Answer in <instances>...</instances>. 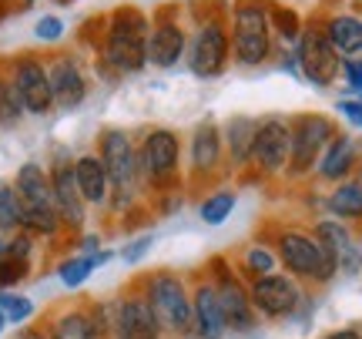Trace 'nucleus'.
Returning a JSON list of instances; mask_svg holds the SVG:
<instances>
[{"mask_svg":"<svg viewBox=\"0 0 362 339\" xmlns=\"http://www.w3.org/2000/svg\"><path fill=\"white\" fill-rule=\"evenodd\" d=\"M148 17L138 7H117L104 30V64L117 74H134L148 64Z\"/></svg>","mask_w":362,"mask_h":339,"instance_id":"obj_1","label":"nucleus"},{"mask_svg":"<svg viewBox=\"0 0 362 339\" xmlns=\"http://www.w3.org/2000/svg\"><path fill=\"white\" fill-rule=\"evenodd\" d=\"M144 299L155 313L158 326L168 333H192V296L188 286L181 282L175 272H151L144 279Z\"/></svg>","mask_w":362,"mask_h":339,"instance_id":"obj_2","label":"nucleus"},{"mask_svg":"<svg viewBox=\"0 0 362 339\" xmlns=\"http://www.w3.org/2000/svg\"><path fill=\"white\" fill-rule=\"evenodd\" d=\"M232 51L235 61L242 67H259L272 51V21L269 13L255 7V4H245L235 11L232 21Z\"/></svg>","mask_w":362,"mask_h":339,"instance_id":"obj_3","label":"nucleus"},{"mask_svg":"<svg viewBox=\"0 0 362 339\" xmlns=\"http://www.w3.org/2000/svg\"><path fill=\"white\" fill-rule=\"evenodd\" d=\"M279 259L298 275V279H315V282H329L339 272L336 262L325 255V248L319 246V239H312L305 232H288L279 235Z\"/></svg>","mask_w":362,"mask_h":339,"instance_id":"obj_4","label":"nucleus"},{"mask_svg":"<svg viewBox=\"0 0 362 339\" xmlns=\"http://www.w3.org/2000/svg\"><path fill=\"white\" fill-rule=\"evenodd\" d=\"M298 67L315 88H329L342 71V54L332 47V40L325 34V27H305L298 38Z\"/></svg>","mask_w":362,"mask_h":339,"instance_id":"obj_5","label":"nucleus"},{"mask_svg":"<svg viewBox=\"0 0 362 339\" xmlns=\"http://www.w3.org/2000/svg\"><path fill=\"white\" fill-rule=\"evenodd\" d=\"M101 161L111 178V192H115V209H124V198L134 188L138 178V151L124 131H104L101 134Z\"/></svg>","mask_w":362,"mask_h":339,"instance_id":"obj_6","label":"nucleus"},{"mask_svg":"<svg viewBox=\"0 0 362 339\" xmlns=\"http://www.w3.org/2000/svg\"><path fill=\"white\" fill-rule=\"evenodd\" d=\"M332 121L325 115H298L292 121V158H288V168L296 175H305L309 168L319 165L325 144L332 142Z\"/></svg>","mask_w":362,"mask_h":339,"instance_id":"obj_7","label":"nucleus"},{"mask_svg":"<svg viewBox=\"0 0 362 339\" xmlns=\"http://www.w3.org/2000/svg\"><path fill=\"white\" fill-rule=\"evenodd\" d=\"M232 54V38L221 27V21H205L188 47V67L194 78H218Z\"/></svg>","mask_w":362,"mask_h":339,"instance_id":"obj_8","label":"nucleus"},{"mask_svg":"<svg viewBox=\"0 0 362 339\" xmlns=\"http://www.w3.org/2000/svg\"><path fill=\"white\" fill-rule=\"evenodd\" d=\"M292 158V125L285 117H265L259 121L255 144H252V161L262 171H282Z\"/></svg>","mask_w":362,"mask_h":339,"instance_id":"obj_9","label":"nucleus"},{"mask_svg":"<svg viewBox=\"0 0 362 339\" xmlns=\"http://www.w3.org/2000/svg\"><path fill=\"white\" fill-rule=\"evenodd\" d=\"M178 158H181V148H178V134L168 128H155L144 134L141 142V151H138V165L141 171L148 175V182H165L178 171Z\"/></svg>","mask_w":362,"mask_h":339,"instance_id":"obj_10","label":"nucleus"},{"mask_svg":"<svg viewBox=\"0 0 362 339\" xmlns=\"http://www.w3.org/2000/svg\"><path fill=\"white\" fill-rule=\"evenodd\" d=\"M248 296H252V306H255L262 316H269V319L292 316L296 313V306L302 302L298 286L288 279V275H279V272L265 275V279H255Z\"/></svg>","mask_w":362,"mask_h":339,"instance_id":"obj_11","label":"nucleus"},{"mask_svg":"<svg viewBox=\"0 0 362 339\" xmlns=\"http://www.w3.org/2000/svg\"><path fill=\"white\" fill-rule=\"evenodd\" d=\"M13 84L21 91V101L30 115H47L54 108V94H51V78H47V67L40 64L37 57H17L13 61Z\"/></svg>","mask_w":362,"mask_h":339,"instance_id":"obj_12","label":"nucleus"},{"mask_svg":"<svg viewBox=\"0 0 362 339\" xmlns=\"http://www.w3.org/2000/svg\"><path fill=\"white\" fill-rule=\"evenodd\" d=\"M111 329H115V339H161V326L144 296H124L117 302Z\"/></svg>","mask_w":362,"mask_h":339,"instance_id":"obj_13","label":"nucleus"},{"mask_svg":"<svg viewBox=\"0 0 362 339\" xmlns=\"http://www.w3.org/2000/svg\"><path fill=\"white\" fill-rule=\"evenodd\" d=\"M47 78H51V94H54V108H81L88 98V74L81 71V64L71 54L54 57L47 67Z\"/></svg>","mask_w":362,"mask_h":339,"instance_id":"obj_14","label":"nucleus"},{"mask_svg":"<svg viewBox=\"0 0 362 339\" xmlns=\"http://www.w3.org/2000/svg\"><path fill=\"white\" fill-rule=\"evenodd\" d=\"M51 185H54V202H57V212H61V222L78 229L84 225V195L78 188V178H74V161H57L51 171Z\"/></svg>","mask_w":362,"mask_h":339,"instance_id":"obj_15","label":"nucleus"},{"mask_svg":"<svg viewBox=\"0 0 362 339\" xmlns=\"http://www.w3.org/2000/svg\"><path fill=\"white\" fill-rule=\"evenodd\" d=\"M188 51V38H185V27L175 21H158L148 34V64L168 71L181 61V54Z\"/></svg>","mask_w":362,"mask_h":339,"instance_id":"obj_16","label":"nucleus"},{"mask_svg":"<svg viewBox=\"0 0 362 339\" xmlns=\"http://www.w3.org/2000/svg\"><path fill=\"white\" fill-rule=\"evenodd\" d=\"M315 239L325 248V255L336 262V269L356 275L362 269V252L352 242V235L342 229V222H319L315 225Z\"/></svg>","mask_w":362,"mask_h":339,"instance_id":"obj_17","label":"nucleus"},{"mask_svg":"<svg viewBox=\"0 0 362 339\" xmlns=\"http://www.w3.org/2000/svg\"><path fill=\"white\" fill-rule=\"evenodd\" d=\"M192 319H194V333L198 339H221L228 333V323H225V313H221L218 302V289L211 282H202L192 296Z\"/></svg>","mask_w":362,"mask_h":339,"instance_id":"obj_18","label":"nucleus"},{"mask_svg":"<svg viewBox=\"0 0 362 339\" xmlns=\"http://www.w3.org/2000/svg\"><path fill=\"white\" fill-rule=\"evenodd\" d=\"M13 192H17V198H21V205H24V209H57L51 175L40 168L37 161L21 165L17 178H13Z\"/></svg>","mask_w":362,"mask_h":339,"instance_id":"obj_19","label":"nucleus"},{"mask_svg":"<svg viewBox=\"0 0 362 339\" xmlns=\"http://www.w3.org/2000/svg\"><path fill=\"white\" fill-rule=\"evenodd\" d=\"M218 302H221V313H225V323L235 333H248L255 329V313H252V296H245V289L235 282L228 272H221L218 279Z\"/></svg>","mask_w":362,"mask_h":339,"instance_id":"obj_20","label":"nucleus"},{"mask_svg":"<svg viewBox=\"0 0 362 339\" xmlns=\"http://www.w3.org/2000/svg\"><path fill=\"white\" fill-rule=\"evenodd\" d=\"M74 178L88 205H104L111 198V178H107L101 155H81L74 161Z\"/></svg>","mask_w":362,"mask_h":339,"instance_id":"obj_21","label":"nucleus"},{"mask_svg":"<svg viewBox=\"0 0 362 339\" xmlns=\"http://www.w3.org/2000/svg\"><path fill=\"white\" fill-rule=\"evenodd\" d=\"M221 161V131L215 121H202L192 134V168L198 175L215 171Z\"/></svg>","mask_w":362,"mask_h":339,"instance_id":"obj_22","label":"nucleus"},{"mask_svg":"<svg viewBox=\"0 0 362 339\" xmlns=\"http://www.w3.org/2000/svg\"><path fill=\"white\" fill-rule=\"evenodd\" d=\"M352 161H356V144H352L349 134H336L332 142L325 144L322 158H319V175L329 178V182H339V178H346L352 168Z\"/></svg>","mask_w":362,"mask_h":339,"instance_id":"obj_23","label":"nucleus"},{"mask_svg":"<svg viewBox=\"0 0 362 339\" xmlns=\"http://www.w3.org/2000/svg\"><path fill=\"white\" fill-rule=\"evenodd\" d=\"M51 339H104V326L88 309H71L54 319Z\"/></svg>","mask_w":362,"mask_h":339,"instance_id":"obj_24","label":"nucleus"},{"mask_svg":"<svg viewBox=\"0 0 362 339\" xmlns=\"http://www.w3.org/2000/svg\"><path fill=\"white\" fill-rule=\"evenodd\" d=\"M325 34H329L332 47H336L342 57L362 51V21L359 17H352V13H339V17H332L329 27H325Z\"/></svg>","mask_w":362,"mask_h":339,"instance_id":"obj_25","label":"nucleus"},{"mask_svg":"<svg viewBox=\"0 0 362 339\" xmlns=\"http://www.w3.org/2000/svg\"><path fill=\"white\" fill-rule=\"evenodd\" d=\"M255 131H259V121L252 117H232L228 128H225V138H228V148H232L235 165H245L252 161V144H255Z\"/></svg>","mask_w":362,"mask_h":339,"instance_id":"obj_26","label":"nucleus"},{"mask_svg":"<svg viewBox=\"0 0 362 339\" xmlns=\"http://www.w3.org/2000/svg\"><path fill=\"white\" fill-rule=\"evenodd\" d=\"M104 262H111V252H88V255H74V259L61 262V269H57V275H61V282H64L67 289H78L84 286L90 279V272L98 269V265H104Z\"/></svg>","mask_w":362,"mask_h":339,"instance_id":"obj_27","label":"nucleus"},{"mask_svg":"<svg viewBox=\"0 0 362 339\" xmlns=\"http://www.w3.org/2000/svg\"><path fill=\"white\" fill-rule=\"evenodd\" d=\"M329 212L336 215V219H359L362 215V182H342L329 195Z\"/></svg>","mask_w":362,"mask_h":339,"instance_id":"obj_28","label":"nucleus"},{"mask_svg":"<svg viewBox=\"0 0 362 339\" xmlns=\"http://www.w3.org/2000/svg\"><path fill=\"white\" fill-rule=\"evenodd\" d=\"M24 101H21V91L13 78H0V125L4 128H13L21 117H24Z\"/></svg>","mask_w":362,"mask_h":339,"instance_id":"obj_29","label":"nucleus"},{"mask_svg":"<svg viewBox=\"0 0 362 339\" xmlns=\"http://www.w3.org/2000/svg\"><path fill=\"white\" fill-rule=\"evenodd\" d=\"M232 212H235V192H215V195H208L205 202H202L198 215H202L205 225H221Z\"/></svg>","mask_w":362,"mask_h":339,"instance_id":"obj_30","label":"nucleus"},{"mask_svg":"<svg viewBox=\"0 0 362 339\" xmlns=\"http://www.w3.org/2000/svg\"><path fill=\"white\" fill-rule=\"evenodd\" d=\"M21 222H24V205L13 192V185H4L0 188V232H13L21 229Z\"/></svg>","mask_w":362,"mask_h":339,"instance_id":"obj_31","label":"nucleus"},{"mask_svg":"<svg viewBox=\"0 0 362 339\" xmlns=\"http://www.w3.org/2000/svg\"><path fill=\"white\" fill-rule=\"evenodd\" d=\"M275 265H279V259H275V252H272V248L252 246L245 252V269L255 275V279H265V275H272V272H275Z\"/></svg>","mask_w":362,"mask_h":339,"instance_id":"obj_32","label":"nucleus"},{"mask_svg":"<svg viewBox=\"0 0 362 339\" xmlns=\"http://www.w3.org/2000/svg\"><path fill=\"white\" fill-rule=\"evenodd\" d=\"M0 313L7 316V323H27L34 316V302L27 296H13V292H0Z\"/></svg>","mask_w":362,"mask_h":339,"instance_id":"obj_33","label":"nucleus"},{"mask_svg":"<svg viewBox=\"0 0 362 339\" xmlns=\"http://www.w3.org/2000/svg\"><path fill=\"white\" fill-rule=\"evenodd\" d=\"M272 27L282 34L285 40H296V38H302V21H298V13L296 11H285V7H275L272 11Z\"/></svg>","mask_w":362,"mask_h":339,"instance_id":"obj_34","label":"nucleus"},{"mask_svg":"<svg viewBox=\"0 0 362 339\" xmlns=\"http://www.w3.org/2000/svg\"><path fill=\"white\" fill-rule=\"evenodd\" d=\"M24 275H27V262L24 259H11V255H4V259H0V289L21 282Z\"/></svg>","mask_w":362,"mask_h":339,"instance_id":"obj_35","label":"nucleus"},{"mask_svg":"<svg viewBox=\"0 0 362 339\" xmlns=\"http://www.w3.org/2000/svg\"><path fill=\"white\" fill-rule=\"evenodd\" d=\"M34 38L37 40H61L64 38V21L61 17H40L34 27Z\"/></svg>","mask_w":362,"mask_h":339,"instance_id":"obj_36","label":"nucleus"},{"mask_svg":"<svg viewBox=\"0 0 362 339\" xmlns=\"http://www.w3.org/2000/svg\"><path fill=\"white\" fill-rule=\"evenodd\" d=\"M342 74H346V84H349L356 94H362V57H349L342 61Z\"/></svg>","mask_w":362,"mask_h":339,"instance_id":"obj_37","label":"nucleus"},{"mask_svg":"<svg viewBox=\"0 0 362 339\" xmlns=\"http://www.w3.org/2000/svg\"><path fill=\"white\" fill-rule=\"evenodd\" d=\"M336 108L342 111V117H349V125L362 128V101H359V98H342Z\"/></svg>","mask_w":362,"mask_h":339,"instance_id":"obj_38","label":"nucleus"},{"mask_svg":"<svg viewBox=\"0 0 362 339\" xmlns=\"http://www.w3.org/2000/svg\"><path fill=\"white\" fill-rule=\"evenodd\" d=\"M148 248H151V239L144 235V239H134V242H131L121 255H124V262H131V265H134V262H141V255L148 252Z\"/></svg>","mask_w":362,"mask_h":339,"instance_id":"obj_39","label":"nucleus"},{"mask_svg":"<svg viewBox=\"0 0 362 339\" xmlns=\"http://www.w3.org/2000/svg\"><path fill=\"white\" fill-rule=\"evenodd\" d=\"M27 252H30V239H27V235H17L11 246H4V255H11V259H24L27 262Z\"/></svg>","mask_w":362,"mask_h":339,"instance_id":"obj_40","label":"nucleus"},{"mask_svg":"<svg viewBox=\"0 0 362 339\" xmlns=\"http://www.w3.org/2000/svg\"><path fill=\"white\" fill-rule=\"evenodd\" d=\"M325 339H362L359 329H336V333H329Z\"/></svg>","mask_w":362,"mask_h":339,"instance_id":"obj_41","label":"nucleus"},{"mask_svg":"<svg viewBox=\"0 0 362 339\" xmlns=\"http://www.w3.org/2000/svg\"><path fill=\"white\" fill-rule=\"evenodd\" d=\"M21 339H47V333H40V329H24Z\"/></svg>","mask_w":362,"mask_h":339,"instance_id":"obj_42","label":"nucleus"},{"mask_svg":"<svg viewBox=\"0 0 362 339\" xmlns=\"http://www.w3.org/2000/svg\"><path fill=\"white\" fill-rule=\"evenodd\" d=\"M4 326H7V316L0 313V333H4Z\"/></svg>","mask_w":362,"mask_h":339,"instance_id":"obj_43","label":"nucleus"},{"mask_svg":"<svg viewBox=\"0 0 362 339\" xmlns=\"http://www.w3.org/2000/svg\"><path fill=\"white\" fill-rule=\"evenodd\" d=\"M0 252H4V242H0Z\"/></svg>","mask_w":362,"mask_h":339,"instance_id":"obj_44","label":"nucleus"},{"mask_svg":"<svg viewBox=\"0 0 362 339\" xmlns=\"http://www.w3.org/2000/svg\"><path fill=\"white\" fill-rule=\"evenodd\" d=\"M24 4H30V0H24Z\"/></svg>","mask_w":362,"mask_h":339,"instance_id":"obj_45","label":"nucleus"},{"mask_svg":"<svg viewBox=\"0 0 362 339\" xmlns=\"http://www.w3.org/2000/svg\"><path fill=\"white\" fill-rule=\"evenodd\" d=\"M61 4H67V0H61Z\"/></svg>","mask_w":362,"mask_h":339,"instance_id":"obj_46","label":"nucleus"}]
</instances>
